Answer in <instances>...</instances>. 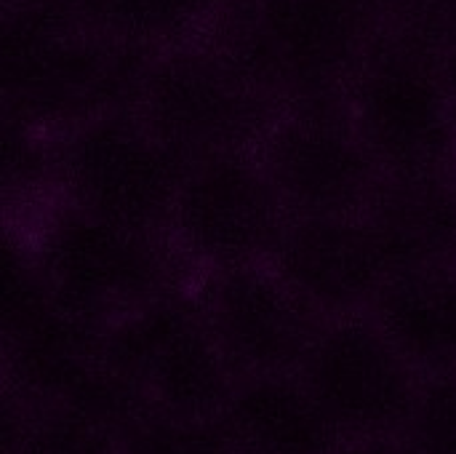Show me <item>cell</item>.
<instances>
[{"label":"cell","mask_w":456,"mask_h":454,"mask_svg":"<svg viewBox=\"0 0 456 454\" xmlns=\"http://www.w3.org/2000/svg\"><path fill=\"white\" fill-rule=\"evenodd\" d=\"M147 54L45 0L0 5V107L45 128L128 104Z\"/></svg>","instance_id":"6da1fadb"},{"label":"cell","mask_w":456,"mask_h":454,"mask_svg":"<svg viewBox=\"0 0 456 454\" xmlns=\"http://www.w3.org/2000/svg\"><path fill=\"white\" fill-rule=\"evenodd\" d=\"M45 297L99 326L190 281L163 233L139 230L59 198L27 219Z\"/></svg>","instance_id":"7a4b0ae2"},{"label":"cell","mask_w":456,"mask_h":454,"mask_svg":"<svg viewBox=\"0 0 456 454\" xmlns=\"http://www.w3.org/2000/svg\"><path fill=\"white\" fill-rule=\"evenodd\" d=\"M342 104L387 182H449L456 120L436 48L371 35L342 86Z\"/></svg>","instance_id":"3957f363"},{"label":"cell","mask_w":456,"mask_h":454,"mask_svg":"<svg viewBox=\"0 0 456 454\" xmlns=\"http://www.w3.org/2000/svg\"><path fill=\"white\" fill-rule=\"evenodd\" d=\"M187 158L131 104H110L53 128V198L166 235Z\"/></svg>","instance_id":"277c9868"},{"label":"cell","mask_w":456,"mask_h":454,"mask_svg":"<svg viewBox=\"0 0 456 454\" xmlns=\"http://www.w3.org/2000/svg\"><path fill=\"white\" fill-rule=\"evenodd\" d=\"M102 359L139 409L219 415L235 383L190 281L107 324Z\"/></svg>","instance_id":"5b68a950"},{"label":"cell","mask_w":456,"mask_h":454,"mask_svg":"<svg viewBox=\"0 0 456 454\" xmlns=\"http://www.w3.org/2000/svg\"><path fill=\"white\" fill-rule=\"evenodd\" d=\"M128 104L187 161L254 147L278 107L224 45L198 37L147 54Z\"/></svg>","instance_id":"8992f818"},{"label":"cell","mask_w":456,"mask_h":454,"mask_svg":"<svg viewBox=\"0 0 456 454\" xmlns=\"http://www.w3.org/2000/svg\"><path fill=\"white\" fill-rule=\"evenodd\" d=\"M254 153L289 217L366 214L387 182L342 94L278 104Z\"/></svg>","instance_id":"52a82bcc"},{"label":"cell","mask_w":456,"mask_h":454,"mask_svg":"<svg viewBox=\"0 0 456 454\" xmlns=\"http://www.w3.org/2000/svg\"><path fill=\"white\" fill-rule=\"evenodd\" d=\"M289 211L254 147H227L187 163L166 238L190 273L267 262Z\"/></svg>","instance_id":"ba28073f"},{"label":"cell","mask_w":456,"mask_h":454,"mask_svg":"<svg viewBox=\"0 0 456 454\" xmlns=\"http://www.w3.org/2000/svg\"><path fill=\"white\" fill-rule=\"evenodd\" d=\"M369 40L355 0H251L224 51L283 104L339 96Z\"/></svg>","instance_id":"9c48e42d"},{"label":"cell","mask_w":456,"mask_h":454,"mask_svg":"<svg viewBox=\"0 0 456 454\" xmlns=\"http://www.w3.org/2000/svg\"><path fill=\"white\" fill-rule=\"evenodd\" d=\"M297 377L345 439L401 433L419 388V372L369 310L326 318Z\"/></svg>","instance_id":"30bf717a"},{"label":"cell","mask_w":456,"mask_h":454,"mask_svg":"<svg viewBox=\"0 0 456 454\" xmlns=\"http://www.w3.org/2000/svg\"><path fill=\"white\" fill-rule=\"evenodd\" d=\"M190 289L235 377L297 375L326 321L267 262L192 273Z\"/></svg>","instance_id":"8fae6325"},{"label":"cell","mask_w":456,"mask_h":454,"mask_svg":"<svg viewBox=\"0 0 456 454\" xmlns=\"http://www.w3.org/2000/svg\"><path fill=\"white\" fill-rule=\"evenodd\" d=\"M267 265L321 318L369 310L393 273L387 244L369 211L289 217Z\"/></svg>","instance_id":"7c38bea8"},{"label":"cell","mask_w":456,"mask_h":454,"mask_svg":"<svg viewBox=\"0 0 456 454\" xmlns=\"http://www.w3.org/2000/svg\"><path fill=\"white\" fill-rule=\"evenodd\" d=\"M104 326L86 321L48 297L0 345V375L29 409L77 399L104 367Z\"/></svg>","instance_id":"4fadbf2b"},{"label":"cell","mask_w":456,"mask_h":454,"mask_svg":"<svg viewBox=\"0 0 456 454\" xmlns=\"http://www.w3.org/2000/svg\"><path fill=\"white\" fill-rule=\"evenodd\" d=\"M219 420L238 454H334L345 442L297 375L235 377Z\"/></svg>","instance_id":"5bb4252c"},{"label":"cell","mask_w":456,"mask_h":454,"mask_svg":"<svg viewBox=\"0 0 456 454\" xmlns=\"http://www.w3.org/2000/svg\"><path fill=\"white\" fill-rule=\"evenodd\" d=\"M369 316L419 377L456 369V262L390 273Z\"/></svg>","instance_id":"9a60e30c"},{"label":"cell","mask_w":456,"mask_h":454,"mask_svg":"<svg viewBox=\"0 0 456 454\" xmlns=\"http://www.w3.org/2000/svg\"><path fill=\"white\" fill-rule=\"evenodd\" d=\"M53 198V131L0 107V219H29Z\"/></svg>","instance_id":"2e32d148"},{"label":"cell","mask_w":456,"mask_h":454,"mask_svg":"<svg viewBox=\"0 0 456 454\" xmlns=\"http://www.w3.org/2000/svg\"><path fill=\"white\" fill-rule=\"evenodd\" d=\"M94 24L104 37L139 54L192 40L214 0H91Z\"/></svg>","instance_id":"e0dca14e"},{"label":"cell","mask_w":456,"mask_h":454,"mask_svg":"<svg viewBox=\"0 0 456 454\" xmlns=\"http://www.w3.org/2000/svg\"><path fill=\"white\" fill-rule=\"evenodd\" d=\"M118 454H238L219 415L139 409L115 431Z\"/></svg>","instance_id":"ac0fdd59"},{"label":"cell","mask_w":456,"mask_h":454,"mask_svg":"<svg viewBox=\"0 0 456 454\" xmlns=\"http://www.w3.org/2000/svg\"><path fill=\"white\" fill-rule=\"evenodd\" d=\"M43 300L45 289L27 219H0V345Z\"/></svg>","instance_id":"d6986e66"},{"label":"cell","mask_w":456,"mask_h":454,"mask_svg":"<svg viewBox=\"0 0 456 454\" xmlns=\"http://www.w3.org/2000/svg\"><path fill=\"white\" fill-rule=\"evenodd\" d=\"M115 431L104 417L72 404L40 407L29 412L19 454H118Z\"/></svg>","instance_id":"ffe728a7"},{"label":"cell","mask_w":456,"mask_h":454,"mask_svg":"<svg viewBox=\"0 0 456 454\" xmlns=\"http://www.w3.org/2000/svg\"><path fill=\"white\" fill-rule=\"evenodd\" d=\"M401 436L419 454H456V369L419 377Z\"/></svg>","instance_id":"44dd1931"},{"label":"cell","mask_w":456,"mask_h":454,"mask_svg":"<svg viewBox=\"0 0 456 454\" xmlns=\"http://www.w3.org/2000/svg\"><path fill=\"white\" fill-rule=\"evenodd\" d=\"M27 401L11 388V383L0 375V454H19L21 442L29 425Z\"/></svg>","instance_id":"7402d4cb"},{"label":"cell","mask_w":456,"mask_h":454,"mask_svg":"<svg viewBox=\"0 0 456 454\" xmlns=\"http://www.w3.org/2000/svg\"><path fill=\"white\" fill-rule=\"evenodd\" d=\"M334 454H419L401 433L345 439Z\"/></svg>","instance_id":"603a6c76"},{"label":"cell","mask_w":456,"mask_h":454,"mask_svg":"<svg viewBox=\"0 0 456 454\" xmlns=\"http://www.w3.org/2000/svg\"><path fill=\"white\" fill-rule=\"evenodd\" d=\"M436 59H438V70H441V78H444V86H446L456 120V35L436 48Z\"/></svg>","instance_id":"cb8c5ba5"},{"label":"cell","mask_w":456,"mask_h":454,"mask_svg":"<svg viewBox=\"0 0 456 454\" xmlns=\"http://www.w3.org/2000/svg\"><path fill=\"white\" fill-rule=\"evenodd\" d=\"M452 185H454V190H456V169H454V177H452Z\"/></svg>","instance_id":"d4e9b609"}]
</instances>
